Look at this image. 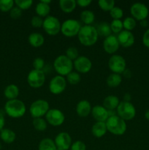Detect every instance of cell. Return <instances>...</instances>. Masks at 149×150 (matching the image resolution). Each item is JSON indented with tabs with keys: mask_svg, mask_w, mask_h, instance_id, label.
Returning <instances> with one entry per match:
<instances>
[{
	"mask_svg": "<svg viewBox=\"0 0 149 150\" xmlns=\"http://www.w3.org/2000/svg\"><path fill=\"white\" fill-rule=\"evenodd\" d=\"M4 123H5V120H4V114L0 111V131L4 129Z\"/></svg>",
	"mask_w": 149,
	"mask_h": 150,
	"instance_id": "cell-46",
	"label": "cell"
},
{
	"mask_svg": "<svg viewBox=\"0 0 149 150\" xmlns=\"http://www.w3.org/2000/svg\"><path fill=\"white\" fill-rule=\"evenodd\" d=\"M131 100V95L128 93H126L124 96V101L125 102H129Z\"/></svg>",
	"mask_w": 149,
	"mask_h": 150,
	"instance_id": "cell-48",
	"label": "cell"
},
{
	"mask_svg": "<svg viewBox=\"0 0 149 150\" xmlns=\"http://www.w3.org/2000/svg\"><path fill=\"white\" fill-rule=\"evenodd\" d=\"M35 11H36L37 15L39 17L46 18L47 16H48L50 12H51V7H50V4H45V3L40 1L36 5Z\"/></svg>",
	"mask_w": 149,
	"mask_h": 150,
	"instance_id": "cell-27",
	"label": "cell"
},
{
	"mask_svg": "<svg viewBox=\"0 0 149 150\" xmlns=\"http://www.w3.org/2000/svg\"><path fill=\"white\" fill-rule=\"evenodd\" d=\"M43 19L38 16H33L31 19V25L34 28L42 27L43 24Z\"/></svg>",
	"mask_w": 149,
	"mask_h": 150,
	"instance_id": "cell-41",
	"label": "cell"
},
{
	"mask_svg": "<svg viewBox=\"0 0 149 150\" xmlns=\"http://www.w3.org/2000/svg\"><path fill=\"white\" fill-rule=\"evenodd\" d=\"M91 105L86 100H82L76 105V113L80 117H86L91 113Z\"/></svg>",
	"mask_w": 149,
	"mask_h": 150,
	"instance_id": "cell-19",
	"label": "cell"
},
{
	"mask_svg": "<svg viewBox=\"0 0 149 150\" xmlns=\"http://www.w3.org/2000/svg\"><path fill=\"white\" fill-rule=\"evenodd\" d=\"M96 29L91 25H85L82 26L77 35L80 43L85 46H91L94 45L98 40Z\"/></svg>",
	"mask_w": 149,
	"mask_h": 150,
	"instance_id": "cell-1",
	"label": "cell"
},
{
	"mask_svg": "<svg viewBox=\"0 0 149 150\" xmlns=\"http://www.w3.org/2000/svg\"><path fill=\"white\" fill-rule=\"evenodd\" d=\"M38 150H57V149L53 140L49 138H45L39 142Z\"/></svg>",
	"mask_w": 149,
	"mask_h": 150,
	"instance_id": "cell-29",
	"label": "cell"
},
{
	"mask_svg": "<svg viewBox=\"0 0 149 150\" xmlns=\"http://www.w3.org/2000/svg\"><path fill=\"white\" fill-rule=\"evenodd\" d=\"M107 129L106 123L103 122H96L93 124L91 128V133L96 138H102L106 134Z\"/></svg>",
	"mask_w": 149,
	"mask_h": 150,
	"instance_id": "cell-20",
	"label": "cell"
},
{
	"mask_svg": "<svg viewBox=\"0 0 149 150\" xmlns=\"http://www.w3.org/2000/svg\"><path fill=\"white\" fill-rule=\"evenodd\" d=\"M15 4H16V7L20 8V10H27L32 7L33 4L32 0H15Z\"/></svg>",
	"mask_w": 149,
	"mask_h": 150,
	"instance_id": "cell-38",
	"label": "cell"
},
{
	"mask_svg": "<svg viewBox=\"0 0 149 150\" xmlns=\"http://www.w3.org/2000/svg\"><path fill=\"white\" fill-rule=\"evenodd\" d=\"M15 1L13 0H0V10L1 12H9L13 8Z\"/></svg>",
	"mask_w": 149,
	"mask_h": 150,
	"instance_id": "cell-35",
	"label": "cell"
},
{
	"mask_svg": "<svg viewBox=\"0 0 149 150\" xmlns=\"http://www.w3.org/2000/svg\"><path fill=\"white\" fill-rule=\"evenodd\" d=\"M92 1L91 0H77L76 1L77 5H79L81 7H86L91 4Z\"/></svg>",
	"mask_w": 149,
	"mask_h": 150,
	"instance_id": "cell-45",
	"label": "cell"
},
{
	"mask_svg": "<svg viewBox=\"0 0 149 150\" xmlns=\"http://www.w3.org/2000/svg\"><path fill=\"white\" fill-rule=\"evenodd\" d=\"M67 81L69 82V83L72 85H75L77 84L81 80V77H80V74L77 72H71L69 73L67 76Z\"/></svg>",
	"mask_w": 149,
	"mask_h": 150,
	"instance_id": "cell-34",
	"label": "cell"
},
{
	"mask_svg": "<svg viewBox=\"0 0 149 150\" xmlns=\"http://www.w3.org/2000/svg\"><path fill=\"white\" fill-rule=\"evenodd\" d=\"M130 13H131L133 18L141 21L146 20L147 17L148 16L149 10L147 6L145 4L137 2L131 6Z\"/></svg>",
	"mask_w": 149,
	"mask_h": 150,
	"instance_id": "cell-13",
	"label": "cell"
},
{
	"mask_svg": "<svg viewBox=\"0 0 149 150\" xmlns=\"http://www.w3.org/2000/svg\"><path fill=\"white\" fill-rule=\"evenodd\" d=\"M143 43L146 48H149V29L145 32L143 36Z\"/></svg>",
	"mask_w": 149,
	"mask_h": 150,
	"instance_id": "cell-44",
	"label": "cell"
},
{
	"mask_svg": "<svg viewBox=\"0 0 149 150\" xmlns=\"http://www.w3.org/2000/svg\"><path fill=\"white\" fill-rule=\"evenodd\" d=\"M97 31L98 35L101 37H105V38L111 35L112 31L110 29V25L106 21H102L99 23L97 27L96 28Z\"/></svg>",
	"mask_w": 149,
	"mask_h": 150,
	"instance_id": "cell-25",
	"label": "cell"
},
{
	"mask_svg": "<svg viewBox=\"0 0 149 150\" xmlns=\"http://www.w3.org/2000/svg\"><path fill=\"white\" fill-rule=\"evenodd\" d=\"M145 117L146 120H149V109L145 111Z\"/></svg>",
	"mask_w": 149,
	"mask_h": 150,
	"instance_id": "cell-50",
	"label": "cell"
},
{
	"mask_svg": "<svg viewBox=\"0 0 149 150\" xmlns=\"http://www.w3.org/2000/svg\"><path fill=\"white\" fill-rule=\"evenodd\" d=\"M122 81V77L120 74L112 73L107 78L106 83L109 87L115 88L119 86Z\"/></svg>",
	"mask_w": 149,
	"mask_h": 150,
	"instance_id": "cell-28",
	"label": "cell"
},
{
	"mask_svg": "<svg viewBox=\"0 0 149 150\" xmlns=\"http://www.w3.org/2000/svg\"><path fill=\"white\" fill-rule=\"evenodd\" d=\"M119 42H118L117 36L113 35H110L106 38L103 42V48L105 52L109 54H113L116 52L119 48Z\"/></svg>",
	"mask_w": 149,
	"mask_h": 150,
	"instance_id": "cell-16",
	"label": "cell"
},
{
	"mask_svg": "<svg viewBox=\"0 0 149 150\" xmlns=\"http://www.w3.org/2000/svg\"><path fill=\"white\" fill-rule=\"evenodd\" d=\"M91 114L96 122H105L108 119V111L103 105H96L92 108Z\"/></svg>",
	"mask_w": 149,
	"mask_h": 150,
	"instance_id": "cell-18",
	"label": "cell"
},
{
	"mask_svg": "<svg viewBox=\"0 0 149 150\" xmlns=\"http://www.w3.org/2000/svg\"><path fill=\"white\" fill-rule=\"evenodd\" d=\"M81 27L80 21L77 20L68 19L63 22L61 24V32L65 37L73 38L74 36H77Z\"/></svg>",
	"mask_w": 149,
	"mask_h": 150,
	"instance_id": "cell-6",
	"label": "cell"
},
{
	"mask_svg": "<svg viewBox=\"0 0 149 150\" xmlns=\"http://www.w3.org/2000/svg\"><path fill=\"white\" fill-rule=\"evenodd\" d=\"M110 29L112 32L115 34H119L122 32L124 29L123 26V21L121 20H112V22L110 23Z\"/></svg>",
	"mask_w": 149,
	"mask_h": 150,
	"instance_id": "cell-33",
	"label": "cell"
},
{
	"mask_svg": "<svg viewBox=\"0 0 149 150\" xmlns=\"http://www.w3.org/2000/svg\"><path fill=\"white\" fill-rule=\"evenodd\" d=\"M4 95L7 99L10 100L17 99L19 95V89L15 84H10L6 86L4 91Z\"/></svg>",
	"mask_w": 149,
	"mask_h": 150,
	"instance_id": "cell-24",
	"label": "cell"
},
{
	"mask_svg": "<svg viewBox=\"0 0 149 150\" xmlns=\"http://www.w3.org/2000/svg\"><path fill=\"white\" fill-rule=\"evenodd\" d=\"M119 45L124 48H129L134 44V35L129 31L123 30L117 36Z\"/></svg>",
	"mask_w": 149,
	"mask_h": 150,
	"instance_id": "cell-17",
	"label": "cell"
},
{
	"mask_svg": "<svg viewBox=\"0 0 149 150\" xmlns=\"http://www.w3.org/2000/svg\"><path fill=\"white\" fill-rule=\"evenodd\" d=\"M45 120L51 125L58 127L63 125L65 120V117L61 110L52 108L50 109L45 115Z\"/></svg>",
	"mask_w": 149,
	"mask_h": 150,
	"instance_id": "cell-11",
	"label": "cell"
},
{
	"mask_svg": "<svg viewBox=\"0 0 149 150\" xmlns=\"http://www.w3.org/2000/svg\"><path fill=\"white\" fill-rule=\"evenodd\" d=\"M28 41L29 44L34 48H39L44 44L45 38L42 36V34L38 32H33L29 35L28 38Z\"/></svg>",
	"mask_w": 149,
	"mask_h": 150,
	"instance_id": "cell-21",
	"label": "cell"
},
{
	"mask_svg": "<svg viewBox=\"0 0 149 150\" xmlns=\"http://www.w3.org/2000/svg\"><path fill=\"white\" fill-rule=\"evenodd\" d=\"M73 66L78 73H87L91 70L92 62L88 57L79 56L73 62Z\"/></svg>",
	"mask_w": 149,
	"mask_h": 150,
	"instance_id": "cell-14",
	"label": "cell"
},
{
	"mask_svg": "<svg viewBox=\"0 0 149 150\" xmlns=\"http://www.w3.org/2000/svg\"><path fill=\"white\" fill-rule=\"evenodd\" d=\"M61 24L56 17L48 16L44 19L42 28L48 35L55 36L61 32Z\"/></svg>",
	"mask_w": 149,
	"mask_h": 150,
	"instance_id": "cell-8",
	"label": "cell"
},
{
	"mask_svg": "<svg viewBox=\"0 0 149 150\" xmlns=\"http://www.w3.org/2000/svg\"><path fill=\"white\" fill-rule=\"evenodd\" d=\"M49 110V103L45 100L39 99L34 101L31 104L29 112L33 119L42 118V117L46 115Z\"/></svg>",
	"mask_w": 149,
	"mask_h": 150,
	"instance_id": "cell-5",
	"label": "cell"
},
{
	"mask_svg": "<svg viewBox=\"0 0 149 150\" xmlns=\"http://www.w3.org/2000/svg\"><path fill=\"white\" fill-rule=\"evenodd\" d=\"M118 116L124 121H129L134 118L136 115V109L132 103L130 102L122 101L120 102L116 108Z\"/></svg>",
	"mask_w": 149,
	"mask_h": 150,
	"instance_id": "cell-7",
	"label": "cell"
},
{
	"mask_svg": "<svg viewBox=\"0 0 149 150\" xmlns=\"http://www.w3.org/2000/svg\"><path fill=\"white\" fill-rule=\"evenodd\" d=\"M71 150H86V145L81 141H76L72 144Z\"/></svg>",
	"mask_w": 149,
	"mask_h": 150,
	"instance_id": "cell-43",
	"label": "cell"
},
{
	"mask_svg": "<svg viewBox=\"0 0 149 150\" xmlns=\"http://www.w3.org/2000/svg\"><path fill=\"white\" fill-rule=\"evenodd\" d=\"M5 113L10 117L13 119H18L23 117L26 111L24 103L18 99L10 100L4 105Z\"/></svg>",
	"mask_w": 149,
	"mask_h": 150,
	"instance_id": "cell-2",
	"label": "cell"
},
{
	"mask_svg": "<svg viewBox=\"0 0 149 150\" xmlns=\"http://www.w3.org/2000/svg\"><path fill=\"white\" fill-rule=\"evenodd\" d=\"M120 103L119 99L115 95H109L103 100V106L107 110H115Z\"/></svg>",
	"mask_w": 149,
	"mask_h": 150,
	"instance_id": "cell-22",
	"label": "cell"
},
{
	"mask_svg": "<svg viewBox=\"0 0 149 150\" xmlns=\"http://www.w3.org/2000/svg\"><path fill=\"white\" fill-rule=\"evenodd\" d=\"M80 20L85 25H91L95 20L94 13L89 10H83L80 13Z\"/></svg>",
	"mask_w": 149,
	"mask_h": 150,
	"instance_id": "cell-30",
	"label": "cell"
},
{
	"mask_svg": "<svg viewBox=\"0 0 149 150\" xmlns=\"http://www.w3.org/2000/svg\"><path fill=\"white\" fill-rule=\"evenodd\" d=\"M32 124H33L35 130H37V131H45L47 128V125H48V122L43 118L33 119Z\"/></svg>",
	"mask_w": 149,
	"mask_h": 150,
	"instance_id": "cell-31",
	"label": "cell"
},
{
	"mask_svg": "<svg viewBox=\"0 0 149 150\" xmlns=\"http://www.w3.org/2000/svg\"><path fill=\"white\" fill-rule=\"evenodd\" d=\"M123 76L126 79H130L131 77V72L129 69H126L124 72L122 73Z\"/></svg>",
	"mask_w": 149,
	"mask_h": 150,
	"instance_id": "cell-47",
	"label": "cell"
},
{
	"mask_svg": "<svg viewBox=\"0 0 149 150\" xmlns=\"http://www.w3.org/2000/svg\"><path fill=\"white\" fill-rule=\"evenodd\" d=\"M136 20L134 18H133L132 17H127L123 21V26H124V29H125V30L129 31L131 32V30L135 28L136 26Z\"/></svg>",
	"mask_w": 149,
	"mask_h": 150,
	"instance_id": "cell-36",
	"label": "cell"
},
{
	"mask_svg": "<svg viewBox=\"0 0 149 150\" xmlns=\"http://www.w3.org/2000/svg\"><path fill=\"white\" fill-rule=\"evenodd\" d=\"M0 139L6 144H11L15 142L16 134L13 130L9 128H4L0 131Z\"/></svg>",
	"mask_w": 149,
	"mask_h": 150,
	"instance_id": "cell-23",
	"label": "cell"
},
{
	"mask_svg": "<svg viewBox=\"0 0 149 150\" xmlns=\"http://www.w3.org/2000/svg\"><path fill=\"white\" fill-rule=\"evenodd\" d=\"M77 6L74 0H60L59 7L61 10L65 13H70L73 12Z\"/></svg>",
	"mask_w": 149,
	"mask_h": 150,
	"instance_id": "cell-26",
	"label": "cell"
},
{
	"mask_svg": "<svg viewBox=\"0 0 149 150\" xmlns=\"http://www.w3.org/2000/svg\"><path fill=\"white\" fill-rule=\"evenodd\" d=\"M42 2L45 3V4H50V3L51 2V1H50V0H42Z\"/></svg>",
	"mask_w": 149,
	"mask_h": 150,
	"instance_id": "cell-51",
	"label": "cell"
},
{
	"mask_svg": "<svg viewBox=\"0 0 149 150\" xmlns=\"http://www.w3.org/2000/svg\"><path fill=\"white\" fill-rule=\"evenodd\" d=\"M108 131L115 136H122L127 131V123L126 121L120 118L118 115L108 117L105 122Z\"/></svg>",
	"mask_w": 149,
	"mask_h": 150,
	"instance_id": "cell-3",
	"label": "cell"
},
{
	"mask_svg": "<svg viewBox=\"0 0 149 150\" xmlns=\"http://www.w3.org/2000/svg\"><path fill=\"white\" fill-rule=\"evenodd\" d=\"M140 25H141V26H143V27H146V26H148V21L146 20L141 21H140Z\"/></svg>",
	"mask_w": 149,
	"mask_h": 150,
	"instance_id": "cell-49",
	"label": "cell"
},
{
	"mask_svg": "<svg viewBox=\"0 0 149 150\" xmlns=\"http://www.w3.org/2000/svg\"><path fill=\"white\" fill-rule=\"evenodd\" d=\"M67 86V80L64 76H56L50 81L49 88L50 92L53 95H60L62 93Z\"/></svg>",
	"mask_w": 149,
	"mask_h": 150,
	"instance_id": "cell-12",
	"label": "cell"
},
{
	"mask_svg": "<svg viewBox=\"0 0 149 150\" xmlns=\"http://www.w3.org/2000/svg\"><path fill=\"white\" fill-rule=\"evenodd\" d=\"M98 4L104 11H110L115 7V1L113 0H99Z\"/></svg>",
	"mask_w": 149,
	"mask_h": 150,
	"instance_id": "cell-32",
	"label": "cell"
},
{
	"mask_svg": "<svg viewBox=\"0 0 149 150\" xmlns=\"http://www.w3.org/2000/svg\"><path fill=\"white\" fill-rule=\"evenodd\" d=\"M110 14L113 20H121V18L124 16V11L119 7H115L110 11Z\"/></svg>",
	"mask_w": 149,
	"mask_h": 150,
	"instance_id": "cell-37",
	"label": "cell"
},
{
	"mask_svg": "<svg viewBox=\"0 0 149 150\" xmlns=\"http://www.w3.org/2000/svg\"><path fill=\"white\" fill-rule=\"evenodd\" d=\"M65 56L68 57L70 60L74 62L79 57L78 50L75 47H70L66 50Z\"/></svg>",
	"mask_w": 149,
	"mask_h": 150,
	"instance_id": "cell-39",
	"label": "cell"
},
{
	"mask_svg": "<svg viewBox=\"0 0 149 150\" xmlns=\"http://www.w3.org/2000/svg\"><path fill=\"white\" fill-rule=\"evenodd\" d=\"M108 67L112 73L121 75L127 69V62L121 55L113 54L108 61Z\"/></svg>",
	"mask_w": 149,
	"mask_h": 150,
	"instance_id": "cell-9",
	"label": "cell"
},
{
	"mask_svg": "<svg viewBox=\"0 0 149 150\" xmlns=\"http://www.w3.org/2000/svg\"><path fill=\"white\" fill-rule=\"evenodd\" d=\"M45 81V74L43 70H32L27 76V82L29 86L34 89L43 86Z\"/></svg>",
	"mask_w": 149,
	"mask_h": 150,
	"instance_id": "cell-10",
	"label": "cell"
},
{
	"mask_svg": "<svg viewBox=\"0 0 149 150\" xmlns=\"http://www.w3.org/2000/svg\"><path fill=\"white\" fill-rule=\"evenodd\" d=\"M21 16L22 10L18 7H13V8L10 11V16L15 20L20 18Z\"/></svg>",
	"mask_w": 149,
	"mask_h": 150,
	"instance_id": "cell-42",
	"label": "cell"
},
{
	"mask_svg": "<svg viewBox=\"0 0 149 150\" xmlns=\"http://www.w3.org/2000/svg\"><path fill=\"white\" fill-rule=\"evenodd\" d=\"M54 142L57 150H68L71 147L72 138L67 132H61L56 136Z\"/></svg>",
	"mask_w": 149,
	"mask_h": 150,
	"instance_id": "cell-15",
	"label": "cell"
},
{
	"mask_svg": "<svg viewBox=\"0 0 149 150\" xmlns=\"http://www.w3.org/2000/svg\"><path fill=\"white\" fill-rule=\"evenodd\" d=\"M45 67V60L41 57H37L33 61L34 70H42Z\"/></svg>",
	"mask_w": 149,
	"mask_h": 150,
	"instance_id": "cell-40",
	"label": "cell"
},
{
	"mask_svg": "<svg viewBox=\"0 0 149 150\" xmlns=\"http://www.w3.org/2000/svg\"><path fill=\"white\" fill-rule=\"evenodd\" d=\"M73 67V62L65 55L58 56L53 62V68L58 76H67L72 72Z\"/></svg>",
	"mask_w": 149,
	"mask_h": 150,
	"instance_id": "cell-4",
	"label": "cell"
}]
</instances>
